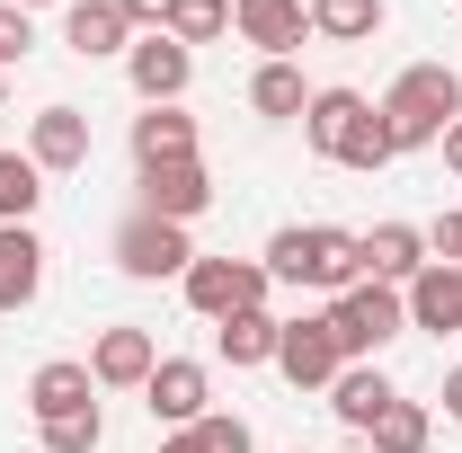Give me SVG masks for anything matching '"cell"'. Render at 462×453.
I'll return each mask as SVG.
<instances>
[{
    "label": "cell",
    "mask_w": 462,
    "mask_h": 453,
    "mask_svg": "<svg viewBox=\"0 0 462 453\" xmlns=\"http://www.w3.org/2000/svg\"><path fill=\"white\" fill-rule=\"evenodd\" d=\"M27 54H36V18H27L18 0H0V71H18Z\"/></svg>",
    "instance_id": "obj_30"
},
{
    "label": "cell",
    "mask_w": 462,
    "mask_h": 453,
    "mask_svg": "<svg viewBox=\"0 0 462 453\" xmlns=\"http://www.w3.org/2000/svg\"><path fill=\"white\" fill-rule=\"evenodd\" d=\"M161 453H205V445H196V427H178V436H161Z\"/></svg>",
    "instance_id": "obj_35"
},
{
    "label": "cell",
    "mask_w": 462,
    "mask_h": 453,
    "mask_svg": "<svg viewBox=\"0 0 462 453\" xmlns=\"http://www.w3.org/2000/svg\"><path fill=\"white\" fill-rule=\"evenodd\" d=\"M392 161H401V152H392V134H383V116H365V125H356V143L338 152V170H356V178L392 170Z\"/></svg>",
    "instance_id": "obj_28"
},
{
    "label": "cell",
    "mask_w": 462,
    "mask_h": 453,
    "mask_svg": "<svg viewBox=\"0 0 462 453\" xmlns=\"http://www.w3.org/2000/svg\"><path fill=\"white\" fill-rule=\"evenodd\" d=\"M427 436H436V418H427L418 400H392V409L365 427V453H427Z\"/></svg>",
    "instance_id": "obj_23"
},
{
    "label": "cell",
    "mask_w": 462,
    "mask_h": 453,
    "mask_svg": "<svg viewBox=\"0 0 462 453\" xmlns=\"http://www.w3.org/2000/svg\"><path fill=\"white\" fill-rule=\"evenodd\" d=\"M178 284H187V311L214 320V329H223L231 311H267V267H258V258H205V249H196V267Z\"/></svg>",
    "instance_id": "obj_4"
},
{
    "label": "cell",
    "mask_w": 462,
    "mask_h": 453,
    "mask_svg": "<svg viewBox=\"0 0 462 453\" xmlns=\"http://www.w3.org/2000/svg\"><path fill=\"white\" fill-rule=\"evenodd\" d=\"M276 311H231L223 329H214V356H223L231 374H249V365H276Z\"/></svg>",
    "instance_id": "obj_21"
},
{
    "label": "cell",
    "mask_w": 462,
    "mask_h": 453,
    "mask_svg": "<svg viewBox=\"0 0 462 453\" xmlns=\"http://www.w3.org/2000/svg\"><path fill=\"white\" fill-rule=\"evenodd\" d=\"M445 418H454V427H462V365H454V374H445Z\"/></svg>",
    "instance_id": "obj_34"
},
{
    "label": "cell",
    "mask_w": 462,
    "mask_h": 453,
    "mask_svg": "<svg viewBox=\"0 0 462 453\" xmlns=\"http://www.w3.org/2000/svg\"><path fill=\"white\" fill-rule=\"evenodd\" d=\"M0 116H9V71H0Z\"/></svg>",
    "instance_id": "obj_37"
},
{
    "label": "cell",
    "mask_w": 462,
    "mask_h": 453,
    "mask_svg": "<svg viewBox=\"0 0 462 453\" xmlns=\"http://www.w3.org/2000/svg\"><path fill=\"white\" fill-rule=\"evenodd\" d=\"M27 409H36V427H45V418H71V409H98V383H89V365H80V356H54V365H36V374H27Z\"/></svg>",
    "instance_id": "obj_17"
},
{
    "label": "cell",
    "mask_w": 462,
    "mask_h": 453,
    "mask_svg": "<svg viewBox=\"0 0 462 453\" xmlns=\"http://www.w3.org/2000/svg\"><path fill=\"white\" fill-rule=\"evenodd\" d=\"M356 267L374 284H409L418 267H427V231L418 223H374V231H356Z\"/></svg>",
    "instance_id": "obj_13"
},
{
    "label": "cell",
    "mask_w": 462,
    "mask_h": 453,
    "mask_svg": "<svg viewBox=\"0 0 462 453\" xmlns=\"http://www.w3.org/2000/svg\"><path fill=\"white\" fill-rule=\"evenodd\" d=\"M152 365H161L152 329H98V347H89V383H98V392H143Z\"/></svg>",
    "instance_id": "obj_12"
},
{
    "label": "cell",
    "mask_w": 462,
    "mask_h": 453,
    "mask_svg": "<svg viewBox=\"0 0 462 453\" xmlns=\"http://www.w3.org/2000/svg\"><path fill=\"white\" fill-rule=\"evenodd\" d=\"M392 400H401V392H392V374H383V365H346L338 383H329V418L365 436V427H374V418H383Z\"/></svg>",
    "instance_id": "obj_20"
},
{
    "label": "cell",
    "mask_w": 462,
    "mask_h": 453,
    "mask_svg": "<svg viewBox=\"0 0 462 453\" xmlns=\"http://www.w3.org/2000/svg\"><path fill=\"white\" fill-rule=\"evenodd\" d=\"M27 161H36V170L45 178H62V170H89V116L80 107H36L27 116Z\"/></svg>",
    "instance_id": "obj_11"
},
{
    "label": "cell",
    "mask_w": 462,
    "mask_h": 453,
    "mask_svg": "<svg viewBox=\"0 0 462 453\" xmlns=\"http://www.w3.org/2000/svg\"><path fill=\"white\" fill-rule=\"evenodd\" d=\"M436 152H445V170L462 178V116H454V125H445V143H436Z\"/></svg>",
    "instance_id": "obj_33"
},
{
    "label": "cell",
    "mask_w": 462,
    "mask_h": 453,
    "mask_svg": "<svg viewBox=\"0 0 462 453\" xmlns=\"http://www.w3.org/2000/svg\"><path fill=\"white\" fill-rule=\"evenodd\" d=\"M161 161H196V116L187 107H143L134 116V170H161Z\"/></svg>",
    "instance_id": "obj_19"
},
{
    "label": "cell",
    "mask_w": 462,
    "mask_h": 453,
    "mask_svg": "<svg viewBox=\"0 0 462 453\" xmlns=\"http://www.w3.org/2000/svg\"><path fill=\"white\" fill-rule=\"evenodd\" d=\"M125 80H134V98H143V107H178V98H187V80H196V54H187L178 36H134Z\"/></svg>",
    "instance_id": "obj_8"
},
{
    "label": "cell",
    "mask_w": 462,
    "mask_h": 453,
    "mask_svg": "<svg viewBox=\"0 0 462 453\" xmlns=\"http://www.w3.org/2000/svg\"><path fill=\"white\" fill-rule=\"evenodd\" d=\"M249 107L267 116V125H293V116L311 107V80H302L293 62H258V80H249Z\"/></svg>",
    "instance_id": "obj_22"
},
{
    "label": "cell",
    "mask_w": 462,
    "mask_h": 453,
    "mask_svg": "<svg viewBox=\"0 0 462 453\" xmlns=\"http://www.w3.org/2000/svg\"><path fill=\"white\" fill-rule=\"evenodd\" d=\"M427 258L462 267V205H454V214H436V231H427Z\"/></svg>",
    "instance_id": "obj_32"
},
{
    "label": "cell",
    "mask_w": 462,
    "mask_h": 453,
    "mask_svg": "<svg viewBox=\"0 0 462 453\" xmlns=\"http://www.w3.org/2000/svg\"><path fill=\"white\" fill-rule=\"evenodd\" d=\"M36 436H45V453H98L107 445V418L98 409H71V418H45Z\"/></svg>",
    "instance_id": "obj_27"
},
{
    "label": "cell",
    "mask_w": 462,
    "mask_h": 453,
    "mask_svg": "<svg viewBox=\"0 0 462 453\" xmlns=\"http://www.w3.org/2000/svg\"><path fill=\"white\" fill-rule=\"evenodd\" d=\"M36 205H45V170L27 152H0V223H27Z\"/></svg>",
    "instance_id": "obj_25"
},
{
    "label": "cell",
    "mask_w": 462,
    "mask_h": 453,
    "mask_svg": "<svg viewBox=\"0 0 462 453\" xmlns=\"http://www.w3.org/2000/svg\"><path fill=\"white\" fill-rule=\"evenodd\" d=\"M231 27L267 62H293V45L311 36V0H231Z\"/></svg>",
    "instance_id": "obj_9"
},
{
    "label": "cell",
    "mask_w": 462,
    "mask_h": 453,
    "mask_svg": "<svg viewBox=\"0 0 462 453\" xmlns=\"http://www.w3.org/2000/svg\"><path fill=\"white\" fill-rule=\"evenodd\" d=\"M276 374H285L293 392H329L346 374V347H338V329H329V311H302V320L276 329Z\"/></svg>",
    "instance_id": "obj_6"
},
{
    "label": "cell",
    "mask_w": 462,
    "mask_h": 453,
    "mask_svg": "<svg viewBox=\"0 0 462 453\" xmlns=\"http://www.w3.org/2000/svg\"><path fill=\"white\" fill-rule=\"evenodd\" d=\"M62 45L80 62H107V54H134V27L116 0H62Z\"/></svg>",
    "instance_id": "obj_14"
},
{
    "label": "cell",
    "mask_w": 462,
    "mask_h": 453,
    "mask_svg": "<svg viewBox=\"0 0 462 453\" xmlns=\"http://www.w3.org/2000/svg\"><path fill=\"white\" fill-rule=\"evenodd\" d=\"M374 116H383L392 152H427V143H445V125L462 116V71H445V62H409L401 80L374 98Z\"/></svg>",
    "instance_id": "obj_2"
},
{
    "label": "cell",
    "mask_w": 462,
    "mask_h": 453,
    "mask_svg": "<svg viewBox=\"0 0 462 453\" xmlns=\"http://www.w3.org/2000/svg\"><path fill=\"white\" fill-rule=\"evenodd\" d=\"M401 302H409V329H462V267H445V258H427L418 276L401 284Z\"/></svg>",
    "instance_id": "obj_16"
},
{
    "label": "cell",
    "mask_w": 462,
    "mask_h": 453,
    "mask_svg": "<svg viewBox=\"0 0 462 453\" xmlns=\"http://www.w3.org/2000/svg\"><path fill=\"white\" fill-rule=\"evenodd\" d=\"M45 293V240L27 223H0V311H27Z\"/></svg>",
    "instance_id": "obj_18"
},
{
    "label": "cell",
    "mask_w": 462,
    "mask_h": 453,
    "mask_svg": "<svg viewBox=\"0 0 462 453\" xmlns=\"http://www.w3.org/2000/svg\"><path fill=\"white\" fill-rule=\"evenodd\" d=\"M311 36H329V45L383 36V0H311Z\"/></svg>",
    "instance_id": "obj_24"
},
{
    "label": "cell",
    "mask_w": 462,
    "mask_h": 453,
    "mask_svg": "<svg viewBox=\"0 0 462 453\" xmlns=\"http://www.w3.org/2000/svg\"><path fill=\"white\" fill-rule=\"evenodd\" d=\"M329 329H338V347H346V365H374L383 347L409 329V302H401V284H346L338 302H329Z\"/></svg>",
    "instance_id": "obj_3"
},
{
    "label": "cell",
    "mask_w": 462,
    "mask_h": 453,
    "mask_svg": "<svg viewBox=\"0 0 462 453\" xmlns=\"http://www.w3.org/2000/svg\"><path fill=\"white\" fill-rule=\"evenodd\" d=\"M143 409L178 436V427H196V418L214 409V374H205L196 356H161V365H152V383H143Z\"/></svg>",
    "instance_id": "obj_7"
},
{
    "label": "cell",
    "mask_w": 462,
    "mask_h": 453,
    "mask_svg": "<svg viewBox=\"0 0 462 453\" xmlns=\"http://www.w3.org/2000/svg\"><path fill=\"white\" fill-rule=\"evenodd\" d=\"M170 36L196 54V45H214V36H231V0H178L170 9Z\"/></svg>",
    "instance_id": "obj_26"
},
{
    "label": "cell",
    "mask_w": 462,
    "mask_h": 453,
    "mask_svg": "<svg viewBox=\"0 0 462 453\" xmlns=\"http://www.w3.org/2000/svg\"><path fill=\"white\" fill-rule=\"evenodd\" d=\"M116 267H125L134 284L187 276V267H196V240H187V223H161V214H125V223H116Z\"/></svg>",
    "instance_id": "obj_5"
},
{
    "label": "cell",
    "mask_w": 462,
    "mask_h": 453,
    "mask_svg": "<svg viewBox=\"0 0 462 453\" xmlns=\"http://www.w3.org/2000/svg\"><path fill=\"white\" fill-rule=\"evenodd\" d=\"M374 116L365 89H311V107H302V143L320 152V161H338L346 143H356V125Z\"/></svg>",
    "instance_id": "obj_15"
},
{
    "label": "cell",
    "mask_w": 462,
    "mask_h": 453,
    "mask_svg": "<svg viewBox=\"0 0 462 453\" xmlns=\"http://www.w3.org/2000/svg\"><path fill=\"white\" fill-rule=\"evenodd\" d=\"M196 445H205V453H258V436H249V418L205 409V418H196Z\"/></svg>",
    "instance_id": "obj_29"
},
{
    "label": "cell",
    "mask_w": 462,
    "mask_h": 453,
    "mask_svg": "<svg viewBox=\"0 0 462 453\" xmlns=\"http://www.w3.org/2000/svg\"><path fill=\"white\" fill-rule=\"evenodd\" d=\"M18 9H27V18H36V9H54V0H18Z\"/></svg>",
    "instance_id": "obj_36"
},
{
    "label": "cell",
    "mask_w": 462,
    "mask_h": 453,
    "mask_svg": "<svg viewBox=\"0 0 462 453\" xmlns=\"http://www.w3.org/2000/svg\"><path fill=\"white\" fill-rule=\"evenodd\" d=\"M267 284H293V293H329L338 302L346 284H365V267H356V231L338 223H285L276 240H267Z\"/></svg>",
    "instance_id": "obj_1"
},
{
    "label": "cell",
    "mask_w": 462,
    "mask_h": 453,
    "mask_svg": "<svg viewBox=\"0 0 462 453\" xmlns=\"http://www.w3.org/2000/svg\"><path fill=\"white\" fill-rule=\"evenodd\" d=\"M293 453H311V445H293Z\"/></svg>",
    "instance_id": "obj_38"
},
{
    "label": "cell",
    "mask_w": 462,
    "mask_h": 453,
    "mask_svg": "<svg viewBox=\"0 0 462 453\" xmlns=\"http://www.w3.org/2000/svg\"><path fill=\"white\" fill-rule=\"evenodd\" d=\"M116 9H125L134 36H170V9H178V0H116Z\"/></svg>",
    "instance_id": "obj_31"
},
{
    "label": "cell",
    "mask_w": 462,
    "mask_h": 453,
    "mask_svg": "<svg viewBox=\"0 0 462 453\" xmlns=\"http://www.w3.org/2000/svg\"><path fill=\"white\" fill-rule=\"evenodd\" d=\"M134 187H143V205H134V214H161V223H196V214L214 205L205 161H161V170H143Z\"/></svg>",
    "instance_id": "obj_10"
}]
</instances>
